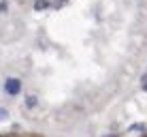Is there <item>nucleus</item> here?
Returning <instances> with one entry per match:
<instances>
[{"label":"nucleus","instance_id":"f257e3e1","mask_svg":"<svg viewBox=\"0 0 147 137\" xmlns=\"http://www.w3.org/2000/svg\"><path fill=\"white\" fill-rule=\"evenodd\" d=\"M2 88L9 96H19L22 94V79L19 77H7L4 84H2Z\"/></svg>","mask_w":147,"mask_h":137},{"label":"nucleus","instance_id":"f03ea898","mask_svg":"<svg viewBox=\"0 0 147 137\" xmlns=\"http://www.w3.org/2000/svg\"><path fill=\"white\" fill-rule=\"evenodd\" d=\"M34 11H45V9H49L51 7V2H49V0H34Z\"/></svg>","mask_w":147,"mask_h":137},{"label":"nucleus","instance_id":"7ed1b4c3","mask_svg":"<svg viewBox=\"0 0 147 137\" xmlns=\"http://www.w3.org/2000/svg\"><path fill=\"white\" fill-rule=\"evenodd\" d=\"M24 103H26V107H28V109H34V107H36V105H38V99H36V96H34V94H28Z\"/></svg>","mask_w":147,"mask_h":137},{"label":"nucleus","instance_id":"20e7f679","mask_svg":"<svg viewBox=\"0 0 147 137\" xmlns=\"http://www.w3.org/2000/svg\"><path fill=\"white\" fill-rule=\"evenodd\" d=\"M9 11V2L7 0H0V13H7Z\"/></svg>","mask_w":147,"mask_h":137},{"label":"nucleus","instance_id":"39448f33","mask_svg":"<svg viewBox=\"0 0 147 137\" xmlns=\"http://www.w3.org/2000/svg\"><path fill=\"white\" fill-rule=\"evenodd\" d=\"M7 116H9V111L4 109V107H0V120H4V118H7Z\"/></svg>","mask_w":147,"mask_h":137},{"label":"nucleus","instance_id":"423d86ee","mask_svg":"<svg viewBox=\"0 0 147 137\" xmlns=\"http://www.w3.org/2000/svg\"><path fill=\"white\" fill-rule=\"evenodd\" d=\"M143 90H145V92H147V79H145V84H143Z\"/></svg>","mask_w":147,"mask_h":137},{"label":"nucleus","instance_id":"0eeeda50","mask_svg":"<svg viewBox=\"0 0 147 137\" xmlns=\"http://www.w3.org/2000/svg\"><path fill=\"white\" fill-rule=\"evenodd\" d=\"M60 2H68V0H60Z\"/></svg>","mask_w":147,"mask_h":137},{"label":"nucleus","instance_id":"6e6552de","mask_svg":"<svg viewBox=\"0 0 147 137\" xmlns=\"http://www.w3.org/2000/svg\"><path fill=\"white\" fill-rule=\"evenodd\" d=\"M109 137H117V135H109Z\"/></svg>","mask_w":147,"mask_h":137},{"label":"nucleus","instance_id":"1a4fd4ad","mask_svg":"<svg viewBox=\"0 0 147 137\" xmlns=\"http://www.w3.org/2000/svg\"><path fill=\"white\" fill-rule=\"evenodd\" d=\"M0 137H2V135H0Z\"/></svg>","mask_w":147,"mask_h":137}]
</instances>
